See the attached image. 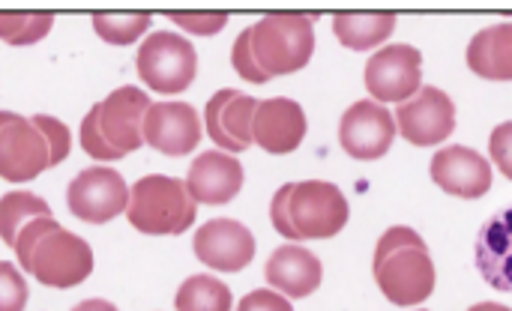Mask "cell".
<instances>
[{
  "mask_svg": "<svg viewBox=\"0 0 512 311\" xmlns=\"http://www.w3.org/2000/svg\"><path fill=\"white\" fill-rule=\"evenodd\" d=\"M150 108V96L141 87H120L102 102H96L87 117L81 120V150L96 162H117L129 153H135L141 138V123Z\"/></svg>",
  "mask_w": 512,
  "mask_h": 311,
  "instance_id": "cell-6",
  "label": "cell"
},
{
  "mask_svg": "<svg viewBox=\"0 0 512 311\" xmlns=\"http://www.w3.org/2000/svg\"><path fill=\"white\" fill-rule=\"evenodd\" d=\"M468 66L480 78L510 81L512 78V27L492 24L480 30L468 45Z\"/></svg>",
  "mask_w": 512,
  "mask_h": 311,
  "instance_id": "cell-20",
  "label": "cell"
},
{
  "mask_svg": "<svg viewBox=\"0 0 512 311\" xmlns=\"http://www.w3.org/2000/svg\"><path fill=\"white\" fill-rule=\"evenodd\" d=\"M270 222L285 240H330L348 225V201L336 183H285L270 201Z\"/></svg>",
  "mask_w": 512,
  "mask_h": 311,
  "instance_id": "cell-4",
  "label": "cell"
},
{
  "mask_svg": "<svg viewBox=\"0 0 512 311\" xmlns=\"http://www.w3.org/2000/svg\"><path fill=\"white\" fill-rule=\"evenodd\" d=\"M468 311H510L507 306H498V303H480V306H474V309Z\"/></svg>",
  "mask_w": 512,
  "mask_h": 311,
  "instance_id": "cell-31",
  "label": "cell"
},
{
  "mask_svg": "<svg viewBox=\"0 0 512 311\" xmlns=\"http://www.w3.org/2000/svg\"><path fill=\"white\" fill-rule=\"evenodd\" d=\"M30 300L27 282L15 264L0 261V311H24Z\"/></svg>",
  "mask_w": 512,
  "mask_h": 311,
  "instance_id": "cell-26",
  "label": "cell"
},
{
  "mask_svg": "<svg viewBox=\"0 0 512 311\" xmlns=\"http://www.w3.org/2000/svg\"><path fill=\"white\" fill-rule=\"evenodd\" d=\"M15 255L24 273L45 288H75L93 273V249L78 234L66 231L54 216L27 222L15 240Z\"/></svg>",
  "mask_w": 512,
  "mask_h": 311,
  "instance_id": "cell-2",
  "label": "cell"
},
{
  "mask_svg": "<svg viewBox=\"0 0 512 311\" xmlns=\"http://www.w3.org/2000/svg\"><path fill=\"white\" fill-rule=\"evenodd\" d=\"M51 27H54L51 12H0V39L15 48L39 42L42 36H48Z\"/></svg>",
  "mask_w": 512,
  "mask_h": 311,
  "instance_id": "cell-25",
  "label": "cell"
},
{
  "mask_svg": "<svg viewBox=\"0 0 512 311\" xmlns=\"http://www.w3.org/2000/svg\"><path fill=\"white\" fill-rule=\"evenodd\" d=\"M141 138L165 156H186L201 141V120L189 102H150Z\"/></svg>",
  "mask_w": 512,
  "mask_h": 311,
  "instance_id": "cell-13",
  "label": "cell"
},
{
  "mask_svg": "<svg viewBox=\"0 0 512 311\" xmlns=\"http://www.w3.org/2000/svg\"><path fill=\"white\" fill-rule=\"evenodd\" d=\"M423 84V54L414 45H387L366 63V90L375 102H405Z\"/></svg>",
  "mask_w": 512,
  "mask_h": 311,
  "instance_id": "cell-10",
  "label": "cell"
},
{
  "mask_svg": "<svg viewBox=\"0 0 512 311\" xmlns=\"http://www.w3.org/2000/svg\"><path fill=\"white\" fill-rule=\"evenodd\" d=\"M372 270L381 294L393 306H405V309L426 303L438 279L426 240L405 225L384 231V237L375 246Z\"/></svg>",
  "mask_w": 512,
  "mask_h": 311,
  "instance_id": "cell-5",
  "label": "cell"
},
{
  "mask_svg": "<svg viewBox=\"0 0 512 311\" xmlns=\"http://www.w3.org/2000/svg\"><path fill=\"white\" fill-rule=\"evenodd\" d=\"M258 99L240 93V90H219L210 96L204 123L207 135L216 147L228 153H243L252 147V117H255Z\"/></svg>",
  "mask_w": 512,
  "mask_h": 311,
  "instance_id": "cell-15",
  "label": "cell"
},
{
  "mask_svg": "<svg viewBox=\"0 0 512 311\" xmlns=\"http://www.w3.org/2000/svg\"><path fill=\"white\" fill-rule=\"evenodd\" d=\"M237 311H294V309H291V300H288V297H282V294H276V291L261 288V291L246 294V297L240 300Z\"/></svg>",
  "mask_w": 512,
  "mask_h": 311,
  "instance_id": "cell-28",
  "label": "cell"
},
{
  "mask_svg": "<svg viewBox=\"0 0 512 311\" xmlns=\"http://www.w3.org/2000/svg\"><path fill=\"white\" fill-rule=\"evenodd\" d=\"M306 138V111L294 99H264L252 117V144L267 153H294Z\"/></svg>",
  "mask_w": 512,
  "mask_h": 311,
  "instance_id": "cell-16",
  "label": "cell"
},
{
  "mask_svg": "<svg viewBox=\"0 0 512 311\" xmlns=\"http://www.w3.org/2000/svg\"><path fill=\"white\" fill-rule=\"evenodd\" d=\"M315 51V15L270 12L246 27L231 48V63L249 84L300 72Z\"/></svg>",
  "mask_w": 512,
  "mask_h": 311,
  "instance_id": "cell-1",
  "label": "cell"
},
{
  "mask_svg": "<svg viewBox=\"0 0 512 311\" xmlns=\"http://www.w3.org/2000/svg\"><path fill=\"white\" fill-rule=\"evenodd\" d=\"M264 276H267V285L276 288V294H282L288 300H303L321 288L324 267L303 246H282L267 261Z\"/></svg>",
  "mask_w": 512,
  "mask_h": 311,
  "instance_id": "cell-19",
  "label": "cell"
},
{
  "mask_svg": "<svg viewBox=\"0 0 512 311\" xmlns=\"http://www.w3.org/2000/svg\"><path fill=\"white\" fill-rule=\"evenodd\" d=\"M69 129L51 114L21 117L0 111V177L9 183L36 180L69 156Z\"/></svg>",
  "mask_w": 512,
  "mask_h": 311,
  "instance_id": "cell-3",
  "label": "cell"
},
{
  "mask_svg": "<svg viewBox=\"0 0 512 311\" xmlns=\"http://www.w3.org/2000/svg\"><path fill=\"white\" fill-rule=\"evenodd\" d=\"M129 204V186L114 168H84L66 189V207L72 216L90 225H105Z\"/></svg>",
  "mask_w": 512,
  "mask_h": 311,
  "instance_id": "cell-11",
  "label": "cell"
},
{
  "mask_svg": "<svg viewBox=\"0 0 512 311\" xmlns=\"http://www.w3.org/2000/svg\"><path fill=\"white\" fill-rule=\"evenodd\" d=\"M168 18L195 36H213L228 24V12H180V9H174V12H168Z\"/></svg>",
  "mask_w": 512,
  "mask_h": 311,
  "instance_id": "cell-27",
  "label": "cell"
},
{
  "mask_svg": "<svg viewBox=\"0 0 512 311\" xmlns=\"http://www.w3.org/2000/svg\"><path fill=\"white\" fill-rule=\"evenodd\" d=\"M198 204L177 177L147 174L129 189L126 219L135 231L150 237H177L192 228Z\"/></svg>",
  "mask_w": 512,
  "mask_h": 311,
  "instance_id": "cell-7",
  "label": "cell"
},
{
  "mask_svg": "<svg viewBox=\"0 0 512 311\" xmlns=\"http://www.w3.org/2000/svg\"><path fill=\"white\" fill-rule=\"evenodd\" d=\"M399 132L414 147L444 144L456 129V105L441 87H420L411 99L399 102L393 114Z\"/></svg>",
  "mask_w": 512,
  "mask_h": 311,
  "instance_id": "cell-9",
  "label": "cell"
},
{
  "mask_svg": "<svg viewBox=\"0 0 512 311\" xmlns=\"http://www.w3.org/2000/svg\"><path fill=\"white\" fill-rule=\"evenodd\" d=\"M429 171H432V180L456 198H483L492 189V168L471 147L453 144V147L438 150Z\"/></svg>",
  "mask_w": 512,
  "mask_h": 311,
  "instance_id": "cell-17",
  "label": "cell"
},
{
  "mask_svg": "<svg viewBox=\"0 0 512 311\" xmlns=\"http://www.w3.org/2000/svg\"><path fill=\"white\" fill-rule=\"evenodd\" d=\"M393 30H396L393 12H336L333 15L336 39L354 51L378 48Z\"/></svg>",
  "mask_w": 512,
  "mask_h": 311,
  "instance_id": "cell-21",
  "label": "cell"
},
{
  "mask_svg": "<svg viewBox=\"0 0 512 311\" xmlns=\"http://www.w3.org/2000/svg\"><path fill=\"white\" fill-rule=\"evenodd\" d=\"M234 297L225 282L216 276H192L180 285L174 297L177 311H231Z\"/></svg>",
  "mask_w": 512,
  "mask_h": 311,
  "instance_id": "cell-22",
  "label": "cell"
},
{
  "mask_svg": "<svg viewBox=\"0 0 512 311\" xmlns=\"http://www.w3.org/2000/svg\"><path fill=\"white\" fill-rule=\"evenodd\" d=\"M195 255L219 273H240L255 258V237L234 219H213L195 234Z\"/></svg>",
  "mask_w": 512,
  "mask_h": 311,
  "instance_id": "cell-14",
  "label": "cell"
},
{
  "mask_svg": "<svg viewBox=\"0 0 512 311\" xmlns=\"http://www.w3.org/2000/svg\"><path fill=\"white\" fill-rule=\"evenodd\" d=\"M150 27V12H93V30L108 45H132Z\"/></svg>",
  "mask_w": 512,
  "mask_h": 311,
  "instance_id": "cell-24",
  "label": "cell"
},
{
  "mask_svg": "<svg viewBox=\"0 0 512 311\" xmlns=\"http://www.w3.org/2000/svg\"><path fill=\"white\" fill-rule=\"evenodd\" d=\"M39 216H51L48 204L33 192H6L0 198V240L6 246H15L21 228Z\"/></svg>",
  "mask_w": 512,
  "mask_h": 311,
  "instance_id": "cell-23",
  "label": "cell"
},
{
  "mask_svg": "<svg viewBox=\"0 0 512 311\" xmlns=\"http://www.w3.org/2000/svg\"><path fill=\"white\" fill-rule=\"evenodd\" d=\"M135 69L153 93L177 96L198 75V51L186 36L156 30L141 42L135 54Z\"/></svg>",
  "mask_w": 512,
  "mask_h": 311,
  "instance_id": "cell-8",
  "label": "cell"
},
{
  "mask_svg": "<svg viewBox=\"0 0 512 311\" xmlns=\"http://www.w3.org/2000/svg\"><path fill=\"white\" fill-rule=\"evenodd\" d=\"M72 311H120L114 303H108V300H84V303H78Z\"/></svg>",
  "mask_w": 512,
  "mask_h": 311,
  "instance_id": "cell-30",
  "label": "cell"
},
{
  "mask_svg": "<svg viewBox=\"0 0 512 311\" xmlns=\"http://www.w3.org/2000/svg\"><path fill=\"white\" fill-rule=\"evenodd\" d=\"M393 138H396V120L375 99H360L342 114L339 144L348 156L360 162L381 159L393 147Z\"/></svg>",
  "mask_w": 512,
  "mask_h": 311,
  "instance_id": "cell-12",
  "label": "cell"
},
{
  "mask_svg": "<svg viewBox=\"0 0 512 311\" xmlns=\"http://www.w3.org/2000/svg\"><path fill=\"white\" fill-rule=\"evenodd\" d=\"M510 132H512V126H510V123H504V126H498V129H495V135H492V156H495L498 168L504 171V177H510V174H512V168H510Z\"/></svg>",
  "mask_w": 512,
  "mask_h": 311,
  "instance_id": "cell-29",
  "label": "cell"
},
{
  "mask_svg": "<svg viewBox=\"0 0 512 311\" xmlns=\"http://www.w3.org/2000/svg\"><path fill=\"white\" fill-rule=\"evenodd\" d=\"M186 189L195 204H228L243 189V165L228 153L207 150L189 165Z\"/></svg>",
  "mask_w": 512,
  "mask_h": 311,
  "instance_id": "cell-18",
  "label": "cell"
}]
</instances>
